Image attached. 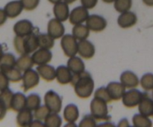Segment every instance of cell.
<instances>
[{"label": "cell", "mask_w": 153, "mask_h": 127, "mask_svg": "<svg viewBox=\"0 0 153 127\" xmlns=\"http://www.w3.org/2000/svg\"><path fill=\"white\" fill-rule=\"evenodd\" d=\"M71 85L74 87L76 94L82 99L91 96L94 89V81L88 72L84 71L80 74H73Z\"/></svg>", "instance_id": "cell-1"}, {"label": "cell", "mask_w": 153, "mask_h": 127, "mask_svg": "<svg viewBox=\"0 0 153 127\" xmlns=\"http://www.w3.org/2000/svg\"><path fill=\"white\" fill-rule=\"evenodd\" d=\"M13 45L16 52L20 55L32 53L39 47L37 34L32 32L25 37L16 36L13 40Z\"/></svg>", "instance_id": "cell-2"}, {"label": "cell", "mask_w": 153, "mask_h": 127, "mask_svg": "<svg viewBox=\"0 0 153 127\" xmlns=\"http://www.w3.org/2000/svg\"><path fill=\"white\" fill-rule=\"evenodd\" d=\"M91 114L98 120H108L111 119L108 115L107 102L103 100L94 98L91 102Z\"/></svg>", "instance_id": "cell-3"}, {"label": "cell", "mask_w": 153, "mask_h": 127, "mask_svg": "<svg viewBox=\"0 0 153 127\" xmlns=\"http://www.w3.org/2000/svg\"><path fill=\"white\" fill-rule=\"evenodd\" d=\"M45 105L51 112L59 113L62 108V99L52 90L46 93L44 97Z\"/></svg>", "instance_id": "cell-4"}, {"label": "cell", "mask_w": 153, "mask_h": 127, "mask_svg": "<svg viewBox=\"0 0 153 127\" xmlns=\"http://www.w3.org/2000/svg\"><path fill=\"white\" fill-rule=\"evenodd\" d=\"M78 43L73 34H67L63 36L61 45L65 55L69 58L75 56L78 52Z\"/></svg>", "instance_id": "cell-5"}, {"label": "cell", "mask_w": 153, "mask_h": 127, "mask_svg": "<svg viewBox=\"0 0 153 127\" xmlns=\"http://www.w3.org/2000/svg\"><path fill=\"white\" fill-rule=\"evenodd\" d=\"M144 96V93L140 92L139 90L131 88L126 92L123 97V103L127 108H134L138 105L142 98Z\"/></svg>", "instance_id": "cell-6"}, {"label": "cell", "mask_w": 153, "mask_h": 127, "mask_svg": "<svg viewBox=\"0 0 153 127\" xmlns=\"http://www.w3.org/2000/svg\"><path fill=\"white\" fill-rule=\"evenodd\" d=\"M22 88L25 92L37 86L40 82V75L34 70H26L22 75Z\"/></svg>", "instance_id": "cell-7"}, {"label": "cell", "mask_w": 153, "mask_h": 127, "mask_svg": "<svg viewBox=\"0 0 153 127\" xmlns=\"http://www.w3.org/2000/svg\"><path fill=\"white\" fill-rule=\"evenodd\" d=\"M89 16L88 8L82 5L78 6L72 10L70 13L69 19H70V23L73 25H77V24H81L84 22H86L87 19Z\"/></svg>", "instance_id": "cell-8"}, {"label": "cell", "mask_w": 153, "mask_h": 127, "mask_svg": "<svg viewBox=\"0 0 153 127\" xmlns=\"http://www.w3.org/2000/svg\"><path fill=\"white\" fill-rule=\"evenodd\" d=\"M86 25L90 30L96 32L102 31L107 26V21L103 16L93 14L88 16L86 20Z\"/></svg>", "instance_id": "cell-9"}, {"label": "cell", "mask_w": 153, "mask_h": 127, "mask_svg": "<svg viewBox=\"0 0 153 127\" xmlns=\"http://www.w3.org/2000/svg\"><path fill=\"white\" fill-rule=\"evenodd\" d=\"M48 34L52 36L54 39H58L64 35L65 28L62 22L58 19H52L48 22Z\"/></svg>", "instance_id": "cell-10"}, {"label": "cell", "mask_w": 153, "mask_h": 127, "mask_svg": "<svg viewBox=\"0 0 153 127\" xmlns=\"http://www.w3.org/2000/svg\"><path fill=\"white\" fill-rule=\"evenodd\" d=\"M95 46L88 40H79L78 43V53L85 59H90L95 55Z\"/></svg>", "instance_id": "cell-11"}, {"label": "cell", "mask_w": 153, "mask_h": 127, "mask_svg": "<svg viewBox=\"0 0 153 127\" xmlns=\"http://www.w3.org/2000/svg\"><path fill=\"white\" fill-rule=\"evenodd\" d=\"M34 31V26L31 21L28 19H22L16 22L13 26V31L16 36L19 37H25Z\"/></svg>", "instance_id": "cell-12"}, {"label": "cell", "mask_w": 153, "mask_h": 127, "mask_svg": "<svg viewBox=\"0 0 153 127\" xmlns=\"http://www.w3.org/2000/svg\"><path fill=\"white\" fill-rule=\"evenodd\" d=\"M137 22V15L131 11H126L121 13L117 19V23L121 28H128L134 26Z\"/></svg>", "instance_id": "cell-13"}, {"label": "cell", "mask_w": 153, "mask_h": 127, "mask_svg": "<svg viewBox=\"0 0 153 127\" xmlns=\"http://www.w3.org/2000/svg\"><path fill=\"white\" fill-rule=\"evenodd\" d=\"M106 88L112 100H119L123 97L126 88L121 82H111L108 85Z\"/></svg>", "instance_id": "cell-14"}, {"label": "cell", "mask_w": 153, "mask_h": 127, "mask_svg": "<svg viewBox=\"0 0 153 127\" xmlns=\"http://www.w3.org/2000/svg\"><path fill=\"white\" fill-rule=\"evenodd\" d=\"M34 64L37 65H43L50 62L52 58V53L49 51V49H43L40 48L38 50H36L33 53L32 56Z\"/></svg>", "instance_id": "cell-15"}, {"label": "cell", "mask_w": 153, "mask_h": 127, "mask_svg": "<svg viewBox=\"0 0 153 127\" xmlns=\"http://www.w3.org/2000/svg\"><path fill=\"white\" fill-rule=\"evenodd\" d=\"M53 13L55 18L61 22H64L70 16V9L68 3L66 1H61L55 4L53 7Z\"/></svg>", "instance_id": "cell-16"}, {"label": "cell", "mask_w": 153, "mask_h": 127, "mask_svg": "<svg viewBox=\"0 0 153 127\" xmlns=\"http://www.w3.org/2000/svg\"><path fill=\"white\" fill-rule=\"evenodd\" d=\"M120 82L126 88H134L138 86L140 81L135 73L126 70L121 74Z\"/></svg>", "instance_id": "cell-17"}, {"label": "cell", "mask_w": 153, "mask_h": 127, "mask_svg": "<svg viewBox=\"0 0 153 127\" xmlns=\"http://www.w3.org/2000/svg\"><path fill=\"white\" fill-rule=\"evenodd\" d=\"M138 110L141 114L150 117L153 115V99H151L146 93L138 105Z\"/></svg>", "instance_id": "cell-18"}, {"label": "cell", "mask_w": 153, "mask_h": 127, "mask_svg": "<svg viewBox=\"0 0 153 127\" xmlns=\"http://www.w3.org/2000/svg\"><path fill=\"white\" fill-rule=\"evenodd\" d=\"M23 6L20 0H15L7 3L4 7V10L7 17L15 18L19 16L23 10Z\"/></svg>", "instance_id": "cell-19"}, {"label": "cell", "mask_w": 153, "mask_h": 127, "mask_svg": "<svg viewBox=\"0 0 153 127\" xmlns=\"http://www.w3.org/2000/svg\"><path fill=\"white\" fill-rule=\"evenodd\" d=\"M37 71L40 77L46 82H52L56 78V70L47 64L39 65L37 67Z\"/></svg>", "instance_id": "cell-20"}, {"label": "cell", "mask_w": 153, "mask_h": 127, "mask_svg": "<svg viewBox=\"0 0 153 127\" xmlns=\"http://www.w3.org/2000/svg\"><path fill=\"white\" fill-rule=\"evenodd\" d=\"M73 74L67 67L64 65L59 66L56 69V79L58 83L67 85L70 83L73 79Z\"/></svg>", "instance_id": "cell-21"}, {"label": "cell", "mask_w": 153, "mask_h": 127, "mask_svg": "<svg viewBox=\"0 0 153 127\" xmlns=\"http://www.w3.org/2000/svg\"><path fill=\"white\" fill-rule=\"evenodd\" d=\"M67 67L73 73V74H80L85 71V63L81 58L77 56H73L70 58L67 61Z\"/></svg>", "instance_id": "cell-22"}, {"label": "cell", "mask_w": 153, "mask_h": 127, "mask_svg": "<svg viewBox=\"0 0 153 127\" xmlns=\"http://www.w3.org/2000/svg\"><path fill=\"white\" fill-rule=\"evenodd\" d=\"M26 107V97L22 93L13 94L10 103V109L14 111H20Z\"/></svg>", "instance_id": "cell-23"}, {"label": "cell", "mask_w": 153, "mask_h": 127, "mask_svg": "<svg viewBox=\"0 0 153 127\" xmlns=\"http://www.w3.org/2000/svg\"><path fill=\"white\" fill-rule=\"evenodd\" d=\"M32 120L33 115L31 111L26 108L19 111L16 117V123L19 126H30Z\"/></svg>", "instance_id": "cell-24"}, {"label": "cell", "mask_w": 153, "mask_h": 127, "mask_svg": "<svg viewBox=\"0 0 153 127\" xmlns=\"http://www.w3.org/2000/svg\"><path fill=\"white\" fill-rule=\"evenodd\" d=\"M79 117V108L75 104H69L64 111V117L67 122L74 123Z\"/></svg>", "instance_id": "cell-25"}, {"label": "cell", "mask_w": 153, "mask_h": 127, "mask_svg": "<svg viewBox=\"0 0 153 127\" xmlns=\"http://www.w3.org/2000/svg\"><path fill=\"white\" fill-rule=\"evenodd\" d=\"M34 64L32 58L29 56L28 54H24L17 59L16 63V67L21 71L25 72L31 69Z\"/></svg>", "instance_id": "cell-26"}, {"label": "cell", "mask_w": 153, "mask_h": 127, "mask_svg": "<svg viewBox=\"0 0 153 127\" xmlns=\"http://www.w3.org/2000/svg\"><path fill=\"white\" fill-rule=\"evenodd\" d=\"M90 29L87 25L83 24H77L74 25L73 28V35L76 40H85L89 37Z\"/></svg>", "instance_id": "cell-27"}, {"label": "cell", "mask_w": 153, "mask_h": 127, "mask_svg": "<svg viewBox=\"0 0 153 127\" xmlns=\"http://www.w3.org/2000/svg\"><path fill=\"white\" fill-rule=\"evenodd\" d=\"M16 60L15 56L11 53L3 54L0 59V71H4L9 68L16 66Z\"/></svg>", "instance_id": "cell-28"}, {"label": "cell", "mask_w": 153, "mask_h": 127, "mask_svg": "<svg viewBox=\"0 0 153 127\" xmlns=\"http://www.w3.org/2000/svg\"><path fill=\"white\" fill-rule=\"evenodd\" d=\"M37 40H38L39 47L43 49H50L55 44V39L49 35V34L40 33L37 34Z\"/></svg>", "instance_id": "cell-29"}, {"label": "cell", "mask_w": 153, "mask_h": 127, "mask_svg": "<svg viewBox=\"0 0 153 127\" xmlns=\"http://www.w3.org/2000/svg\"><path fill=\"white\" fill-rule=\"evenodd\" d=\"M132 123L135 127H151L152 126V122L149 117L141 114L140 113L134 115Z\"/></svg>", "instance_id": "cell-30"}, {"label": "cell", "mask_w": 153, "mask_h": 127, "mask_svg": "<svg viewBox=\"0 0 153 127\" xmlns=\"http://www.w3.org/2000/svg\"><path fill=\"white\" fill-rule=\"evenodd\" d=\"M1 72L4 73L10 82H18L22 79V75L21 73L22 71L19 70L17 67H13Z\"/></svg>", "instance_id": "cell-31"}, {"label": "cell", "mask_w": 153, "mask_h": 127, "mask_svg": "<svg viewBox=\"0 0 153 127\" xmlns=\"http://www.w3.org/2000/svg\"><path fill=\"white\" fill-rule=\"evenodd\" d=\"M41 104V98L37 94H29L26 97V108L34 111Z\"/></svg>", "instance_id": "cell-32"}, {"label": "cell", "mask_w": 153, "mask_h": 127, "mask_svg": "<svg viewBox=\"0 0 153 127\" xmlns=\"http://www.w3.org/2000/svg\"><path fill=\"white\" fill-rule=\"evenodd\" d=\"M45 126L47 127H59L62 123V119L58 113L51 112L46 119L44 120Z\"/></svg>", "instance_id": "cell-33"}, {"label": "cell", "mask_w": 153, "mask_h": 127, "mask_svg": "<svg viewBox=\"0 0 153 127\" xmlns=\"http://www.w3.org/2000/svg\"><path fill=\"white\" fill-rule=\"evenodd\" d=\"M132 6V0H115L114 8L120 13L128 11Z\"/></svg>", "instance_id": "cell-34"}, {"label": "cell", "mask_w": 153, "mask_h": 127, "mask_svg": "<svg viewBox=\"0 0 153 127\" xmlns=\"http://www.w3.org/2000/svg\"><path fill=\"white\" fill-rule=\"evenodd\" d=\"M140 85L145 91H151L153 89V74L146 73L140 79Z\"/></svg>", "instance_id": "cell-35"}, {"label": "cell", "mask_w": 153, "mask_h": 127, "mask_svg": "<svg viewBox=\"0 0 153 127\" xmlns=\"http://www.w3.org/2000/svg\"><path fill=\"white\" fill-rule=\"evenodd\" d=\"M94 98L103 100V101L106 102L107 103L112 101L110 95H109L108 92L107 88H106L105 87H101V88H98V89L95 91Z\"/></svg>", "instance_id": "cell-36"}, {"label": "cell", "mask_w": 153, "mask_h": 127, "mask_svg": "<svg viewBox=\"0 0 153 127\" xmlns=\"http://www.w3.org/2000/svg\"><path fill=\"white\" fill-rule=\"evenodd\" d=\"M51 113L49 109L45 105H40L36 110H34V117L35 119L40 120H43L46 118V117Z\"/></svg>", "instance_id": "cell-37"}, {"label": "cell", "mask_w": 153, "mask_h": 127, "mask_svg": "<svg viewBox=\"0 0 153 127\" xmlns=\"http://www.w3.org/2000/svg\"><path fill=\"white\" fill-rule=\"evenodd\" d=\"M79 126L80 127H94L97 126V122L96 119L92 114H86L81 122L79 123Z\"/></svg>", "instance_id": "cell-38"}, {"label": "cell", "mask_w": 153, "mask_h": 127, "mask_svg": "<svg viewBox=\"0 0 153 127\" xmlns=\"http://www.w3.org/2000/svg\"><path fill=\"white\" fill-rule=\"evenodd\" d=\"M13 96V92L9 88H7L4 91H1V93H0V99L5 103L8 109H10V103H11Z\"/></svg>", "instance_id": "cell-39"}, {"label": "cell", "mask_w": 153, "mask_h": 127, "mask_svg": "<svg viewBox=\"0 0 153 127\" xmlns=\"http://www.w3.org/2000/svg\"><path fill=\"white\" fill-rule=\"evenodd\" d=\"M23 8L26 10H34L38 6L40 0H20Z\"/></svg>", "instance_id": "cell-40"}, {"label": "cell", "mask_w": 153, "mask_h": 127, "mask_svg": "<svg viewBox=\"0 0 153 127\" xmlns=\"http://www.w3.org/2000/svg\"><path fill=\"white\" fill-rule=\"evenodd\" d=\"M9 80L4 73L0 71V91L8 88Z\"/></svg>", "instance_id": "cell-41"}, {"label": "cell", "mask_w": 153, "mask_h": 127, "mask_svg": "<svg viewBox=\"0 0 153 127\" xmlns=\"http://www.w3.org/2000/svg\"><path fill=\"white\" fill-rule=\"evenodd\" d=\"M98 0H81L82 6L88 9H92L97 5Z\"/></svg>", "instance_id": "cell-42"}, {"label": "cell", "mask_w": 153, "mask_h": 127, "mask_svg": "<svg viewBox=\"0 0 153 127\" xmlns=\"http://www.w3.org/2000/svg\"><path fill=\"white\" fill-rule=\"evenodd\" d=\"M7 109L8 108H7L5 103L0 99V121L4 119Z\"/></svg>", "instance_id": "cell-43"}, {"label": "cell", "mask_w": 153, "mask_h": 127, "mask_svg": "<svg viewBox=\"0 0 153 127\" xmlns=\"http://www.w3.org/2000/svg\"><path fill=\"white\" fill-rule=\"evenodd\" d=\"M7 14H6L4 10H2V9H0V26L2 25L5 22L6 19H7Z\"/></svg>", "instance_id": "cell-44"}, {"label": "cell", "mask_w": 153, "mask_h": 127, "mask_svg": "<svg viewBox=\"0 0 153 127\" xmlns=\"http://www.w3.org/2000/svg\"><path fill=\"white\" fill-rule=\"evenodd\" d=\"M30 126H45V124L41 122V120H40L36 119V120L32 121Z\"/></svg>", "instance_id": "cell-45"}, {"label": "cell", "mask_w": 153, "mask_h": 127, "mask_svg": "<svg viewBox=\"0 0 153 127\" xmlns=\"http://www.w3.org/2000/svg\"><path fill=\"white\" fill-rule=\"evenodd\" d=\"M118 126H129V124H128V121L127 119H123L120 121L119 124H118Z\"/></svg>", "instance_id": "cell-46"}, {"label": "cell", "mask_w": 153, "mask_h": 127, "mask_svg": "<svg viewBox=\"0 0 153 127\" xmlns=\"http://www.w3.org/2000/svg\"><path fill=\"white\" fill-rule=\"evenodd\" d=\"M142 1L146 5L149 6V7H153V0H142Z\"/></svg>", "instance_id": "cell-47"}, {"label": "cell", "mask_w": 153, "mask_h": 127, "mask_svg": "<svg viewBox=\"0 0 153 127\" xmlns=\"http://www.w3.org/2000/svg\"><path fill=\"white\" fill-rule=\"evenodd\" d=\"M48 1L52 3V4H57L58 2H61L62 0H48Z\"/></svg>", "instance_id": "cell-48"}, {"label": "cell", "mask_w": 153, "mask_h": 127, "mask_svg": "<svg viewBox=\"0 0 153 127\" xmlns=\"http://www.w3.org/2000/svg\"><path fill=\"white\" fill-rule=\"evenodd\" d=\"M2 55H3V49L1 45H0V59H1V58L2 57Z\"/></svg>", "instance_id": "cell-49"}, {"label": "cell", "mask_w": 153, "mask_h": 127, "mask_svg": "<svg viewBox=\"0 0 153 127\" xmlns=\"http://www.w3.org/2000/svg\"><path fill=\"white\" fill-rule=\"evenodd\" d=\"M105 3H108V4H110V3H112V2H114L115 0H102Z\"/></svg>", "instance_id": "cell-50"}, {"label": "cell", "mask_w": 153, "mask_h": 127, "mask_svg": "<svg viewBox=\"0 0 153 127\" xmlns=\"http://www.w3.org/2000/svg\"><path fill=\"white\" fill-rule=\"evenodd\" d=\"M76 1V0H64V1H66V2L68 3V4H72V3H73Z\"/></svg>", "instance_id": "cell-51"}, {"label": "cell", "mask_w": 153, "mask_h": 127, "mask_svg": "<svg viewBox=\"0 0 153 127\" xmlns=\"http://www.w3.org/2000/svg\"><path fill=\"white\" fill-rule=\"evenodd\" d=\"M152 99H153V89H152Z\"/></svg>", "instance_id": "cell-52"}]
</instances>
